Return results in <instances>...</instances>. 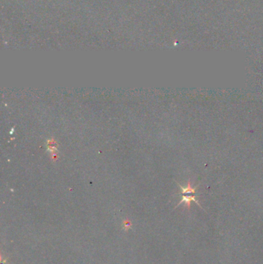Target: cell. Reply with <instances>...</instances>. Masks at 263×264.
I'll return each instance as SVG.
<instances>
[{
	"label": "cell",
	"instance_id": "obj_2",
	"mask_svg": "<svg viewBox=\"0 0 263 264\" xmlns=\"http://www.w3.org/2000/svg\"><path fill=\"white\" fill-rule=\"evenodd\" d=\"M131 222L130 221H124L123 222V228L125 229H128L131 228Z\"/></svg>",
	"mask_w": 263,
	"mask_h": 264
},
{
	"label": "cell",
	"instance_id": "obj_1",
	"mask_svg": "<svg viewBox=\"0 0 263 264\" xmlns=\"http://www.w3.org/2000/svg\"><path fill=\"white\" fill-rule=\"evenodd\" d=\"M181 189L182 194H191V193H195V188H193L191 186V184L190 182H188L187 187H181Z\"/></svg>",
	"mask_w": 263,
	"mask_h": 264
}]
</instances>
